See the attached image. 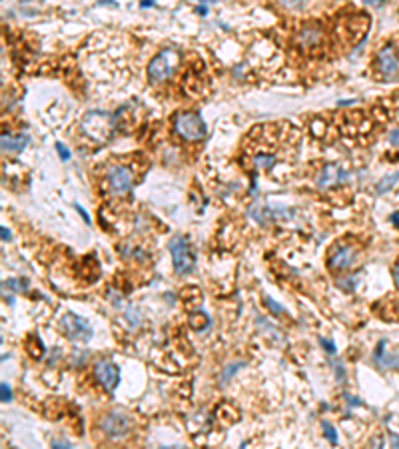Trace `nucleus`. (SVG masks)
<instances>
[{"mask_svg":"<svg viewBox=\"0 0 399 449\" xmlns=\"http://www.w3.org/2000/svg\"><path fill=\"white\" fill-rule=\"evenodd\" d=\"M114 128H116V118L112 114H108V112H98V110H92L84 116L82 120V130L98 140V142H106L110 140L112 134H114Z\"/></svg>","mask_w":399,"mask_h":449,"instance_id":"1","label":"nucleus"},{"mask_svg":"<svg viewBox=\"0 0 399 449\" xmlns=\"http://www.w3.org/2000/svg\"><path fill=\"white\" fill-rule=\"evenodd\" d=\"M178 64H180V52L174 50V48H164L148 64V78H150V82H154V84L164 82L166 78H170L172 74H174V70L178 68Z\"/></svg>","mask_w":399,"mask_h":449,"instance_id":"2","label":"nucleus"},{"mask_svg":"<svg viewBox=\"0 0 399 449\" xmlns=\"http://www.w3.org/2000/svg\"><path fill=\"white\" fill-rule=\"evenodd\" d=\"M174 128L184 140H200L206 136V122L196 112H180L174 118Z\"/></svg>","mask_w":399,"mask_h":449,"instance_id":"3","label":"nucleus"},{"mask_svg":"<svg viewBox=\"0 0 399 449\" xmlns=\"http://www.w3.org/2000/svg\"><path fill=\"white\" fill-rule=\"evenodd\" d=\"M170 254H172L176 274H188L194 268V264H196L194 252H192L188 240L182 238V236H178V238H174L170 242Z\"/></svg>","mask_w":399,"mask_h":449,"instance_id":"4","label":"nucleus"},{"mask_svg":"<svg viewBox=\"0 0 399 449\" xmlns=\"http://www.w3.org/2000/svg\"><path fill=\"white\" fill-rule=\"evenodd\" d=\"M60 331L66 335L68 340H82L88 342L92 338V329L88 325V321L76 314H66L60 320Z\"/></svg>","mask_w":399,"mask_h":449,"instance_id":"5","label":"nucleus"},{"mask_svg":"<svg viewBox=\"0 0 399 449\" xmlns=\"http://www.w3.org/2000/svg\"><path fill=\"white\" fill-rule=\"evenodd\" d=\"M102 429L106 433V437L110 439H122L128 435L130 431V419L120 414V411H112V414H108L104 419H102Z\"/></svg>","mask_w":399,"mask_h":449,"instance_id":"6","label":"nucleus"},{"mask_svg":"<svg viewBox=\"0 0 399 449\" xmlns=\"http://www.w3.org/2000/svg\"><path fill=\"white\" fill-rule=\"evenodd\" d=\"M94 376L96 380L108 389V391H114L118 382H120V369L116 363H112L110 359H100L94 365Z\"/></svg>","mask_w":399,"mask_h":449,"instance_id":"7","label":"nucleus"},{"mask_svg":"<svg viewBox=\"0 0 399 449\" xmlns=\"http://www.w3.org/2000/svg\"><path fill=\"white\" fill-rule=\"evenodd\" d=\"M132 182H134V176L132 172L122 166V164H116L108 170V186H110V190L114 194H126L130 188H132Z\"/></svg>","mask_w":399,"mask_h":449,"instance_id":"8","label":"nucleus"},{"mask_svg":"<svg viewBox=\"0 0 399 449\" xmlns=\"http://www.w3.org/2000/svg\"><path fill=\"white\" fill-rule=\"evenodd\" d=\"M355 259V254L349 246H343V244H336L332 250H330V256H328V264L332 270H338V272H343L347 270Z\"/></svg>","mask_w":399,"mask_h":449,"instance_id":"9","label":"nucleus"},{"mask_svg":"<svg viewBox=\"0 0 399 449\" xmlns=\"http://www.w3.org/2000/svg\"><path fill=\"white\" fill-rule=\"evenodd\" d=\"M345 180H347V172L343 170V166H339V164H328V166H323V170L317 174L315 184L319 186V188H332V186L341 184Z\"/></svg>","mask_w":399,"mask_h":449,"instance_id":"10","label":"nucleus"},{"mask_svg":"<svg viewBox=\"0 0 399 449\" xmlns=\"http://www.w3.org/2000/svg\"><path fill=\"white\" fill-rule=\"evenodd\" d=\"M321 38H323V30L317 24H306L298 34V44L304 50H313L315 46H319Z\"/></svg>","mask_w":399,"mask_h":449,"instance_id":"11","label":"nucleus"},{"mask_svg":"<svg viewBox=\"0 0 399 449\" xmlns=\"http://www.w3.org/2000/svg\"><path fill=\"white\" fill-rule=\"evenodd\" d=\"M397 66H399L397 54H395V50L391 46H385L383 50H379V54H377V68H379V72L383 74L385 78L395 76V74H397Z\"/></svg>","mask_w":399,"mask_h":449,"instance_id":"12","label":"nucleus"},{"mask_svg":"<svg viewBox=\"0 0 399 449\" xmlns=\"http://www.w3.org/2000/svg\"><path fill=\"white\" fill-rule=\"evenodd\" d=\"M26 144H28V136H24V134H20V136L2 134V150L4 152H20V150H24Z\"/></svg>","mask_w":399,"mask_h":449,"instance_id":"13","label":"nucleus"},{"mask_svg":"<svg viewBox=\"0 0 399 449\" xmlns=\"http://www.w3.org/2000/svg\"><path fill=\"white\" fill-rule=\"evenodd\" d=\"M26 350L30 352V355H32L34 359H38V357H42V355H44V346H42V342H40V340H36V335H30V338H28V342H26Z\"/></svg>","mask_w":399,"mask_h":449,"instance_id":"14","label":"nucleus"},{"mask_svg":"<svg viewBox=\"0 0 399 449\" xmlns=\"http://www.w3.org/2000/svg\"><path fill=\"white\" fill-rule=\"evenodd\" d=\"M397 180H399V172H395V174H389V176H385L377 186H375V192L377 194H385L387 190H391L393 186L397 184Z\"/></svg>","mask_w":399,"mask_h":449,"instance_id":"15","label":"nucleus"},{"mask_svg":"<svg viewBox=\"0 0 399 449\" xmlns=\"http://www.w3.org/2000/svg\"><path fill=\"white\" fill-rule=\"evenodd\" d=\"M210 325V318L204 314V312H200V314H196V316H192V327L194 329H206Z\"/></svg>","mask_w":399,"mask_h":449,"instance_id":"16","label":"nucleus"},{"mask_svg":"<svg viewBox=\"0 0 399 449\" xmlns=\"http://www.w3.org/2000/svg\"><path fill=\"white\" fill-rule=\"evenodd\" d=\"M28 286V282L26 280H8V282H4V288H10V291H22L24 288Z\"/></svg>","mask_w":399,"mask_h":449,"instance_id":"17","label":"nucleus"},{"mask_svg":"<svg viewBox=\"0 0 399 449\" xmlns=\"http://www.w3.org/2000/svg\"><path fill=\"white\" fill-rule=\"evenodd\" d=\"M321 427H323V431H325V437L330 439V443H332V445H336V443H338V435H336V429L332 427V423L323 421V423H321Z\"/></svg>","mask_w":399,"mask_h":449,"instance_id":"18","label":"nucleus"},{"mask_svg":"<svg viewBox=\"0 0 399 449\" xmlns=\"http://www.w3.org/2000/svg\"><path fill=\"white\" fill-rule=\"evenodd\" d=\"M264 302L268 304V308L276 314V316H279V314H283V308L281 306H277V302H274V299L270 297V295H264Z\"/></svg>","mask_w":399,"mask_h":449,"instance_id":"19","label":"nucleus"},{"mask_svg":"<svg viewBox=\"0 0 399 449\" xmlns=\"http://www.w3.org/2000/svg\"><path fill=\"white\" fill-rule=\"evenodd\" d=\"M0 397H2L4 403H8V401L12 399V391H10L8 384H2V385H0Z\"/></svg>","mask_w":399,"mask_h":449,"instance_id":"20","label":"nucleus"},{"mask_svg":"<svg viewBox=\"0 0 399 449\" xmlns=\"http://www.w3.org/2000/svg\"><path fill=\"white\" fill-rule=\"evenodd\" d=\"M334 369H336V378H338V382H341V380L345 378V367H343V363L334 361Z\"/></svg>","mask_w":399,"mask_h":449,"instance_id":"21","label":"nucleus"},{"mask_svg":"<svg viewBox=\"0 0 399 449\" xmlns=\"http://www.w3.org/2000/svg\"><path fill=\"white\" fill-rule=\"evenodd\" d=\"M56 150H58V154H60V158L66 162V160H70V152H68V148L62 144V142H58L56 144Z\"/></svg>","mask_w":399,"mask_h":449,"instance_id":"22","label":"nucleus"},{"mask_svg":"<svg viewBox=\"0 0 399 449\" xmlns=\"http://www.w3.org/2000/svg\"><path fill=\"white\" fill-rule=\"evenodd\" d=\"M242 365H244L242 361H240V363H234V365H230V367L226 369V373H224V378H222V382L226 384V382H228V378H230V376H234V373H236V367H242Z\"/></svg>","mask_w":399,"mask_h":449,"instance_id":"23","label":"nucleus"},{"mask_svg":"<svg viewBox=\"0 0 399 449\" xmlns=\"http://www.w3.org/2000/svg\"><path fill=\"white\" fill-rule=\"evenodd\" d=\"M355 282H357V278H355V276H351V278H349V280H345V282H343V280H339V286H341V288L345 286V288L351 291V289H355Z\"/></svg>","mask_w":399,"mask_h":449,"instance_id":"24","label":"nucleus"},{"mask_svg":"<svg viewBox=\"0 0 399 449\" xmlns=\"http://www.w3.org/2000/svg\"><path fill=\"white\" fill-rule=\"evenodd\" d=\"M321 346L330 352V355H334V353H336V344H334L332 340H323V338H321Z\"/></svg>","mask_w":399,"mask_h":449,"instance_id":"25","label":"nucleus"},{"mask_svg":"<svg viewBox=\"0 0 399 449\" xmlns=\"http://www.w3.org/2000/svg\"><path fill=\"white\" fill-rule=\"evenodd\" d=\"M389 142H391L393 146H399V128L391 130V134H389Z\"/></svg>","mask_w":399,"mask_h":449,"instance_id":"26","label":"nucleus"},{"mask_svg":"<svg viewBox=\"0 0 399 449\" xmlns=\"http://www.w3.org/2000/svg\"><path fill=\"white\" fill-rule=\"evenodd\" d=\"M391 274H393V282H395V286H397V289H399V261H397V264L393 266Z\"/></svg>","mask_w":399,"mask_h":449,"instance_id":"27","label":"nucleus"},{"mask_svg":"<svg viewBox=\"0 0 399 449\" xmlns=\"http://www.w3.org/2000/svg\"><path fill=\"white\" fill-rule=\"evenodd\" d=\"M76 210H78V214H80V216H82V218H84L86 222H90V216H88V214L84 212V208H82V206H78V204H76Z\"/></svg>","mask_w":399,"mask_h":449,"instance_id":"28","label":"nucleus"},{"mask_svg":"<svg viewBox=\"0 0 399 449\" xmlns=\"http://www.w3.org/2000/svg\"><path fill=\"white\" fill-rule=\"evenodd\" d=\"M381 445H383V439L381 437H375L373 439V449H381Z\"/></svg>","mask_w":399,"mask_h":449,"instance_id":"29","label":"nucleus"},{"mask_svg":"<svg viewBox=\"0 0 399 449\" xmlns=\"http://www.w3.org/2000/svg\"><path fill=\"white\" fill-rule=\"evenodd\" d=\"M0 232H2V240H4V242H6V240H10V232H8L4 226H2V230H0Z\"/></svg>","mask_w":399,"mask_h":449,"instance_id":"30","label":"nucleus"},{"mask_svg":"<svg viewBox=\"0 0 399 449\" xmlns=\"http://www.w3.org/2000/svg\"><path fill=\"white\" fill-rule=\"evenodd\" d=\"M391 222L395 224V226H399V212H395V214H391Z\"/></svg>","mask_w":399,"mask_h":449,"instance_id":"31","label":"nucleus"},{"mask_svg":"<svg viewBox=\"0 0 399 449\" xmlns=\"http://www.w3.org/2000/svg\"><path fill=\"white\" fill-rule=\"evenodd\" d=\"M54 449H70L68 443H54Z\"/></svg>","mask_w":399,"mask_h":449,"instance_id":"32","label":"nucleus"},{"mask_svg":"<svg viewBox=\"0 0 399 449\" xmlns=\"http://www.w3.org/2000/svg\"><path fill=\"white\" fill-rule=\"evenodd\" d=\"M391 441H393L395 449H399V439H397V435H393V433H391Z\"/></svg>","mask_w":399,"mask_h":449,"instance_id":"33","label":"nucleus"},{"mask_svg":"<svg viewBox=\"0 0 399 449\" xmlns=\"http://www.w3.org/2000/svg\"><path fill=\"white\" fill-rule=\"evenodd\" d=\"M198 12H200V14H206V12H208V8H206V4H202V6H200V8H198Z\"/></svg>","mask_w":399,"mask_h":449,"instance_id":"34","label":"nucleus"},{"mask_svg":"<svg viewBox=\"0 0 399 449\" xmlns=\"http://www.w3.org/2000/svg\"><path fill=\"white\" fill-rule=\"evenodd\" d=\"M148 6H152L150 0H146V2H142V8H148Z\"/></svg>","mask_w":399,"mask_h":449,"instance_id":"35","label":"nucleus"},{"mask_svg":"<svg viewBox=\"0 0 399 449\" xmlns=\"http://www.w3.org/2000/svg\"><path fill=\"white\" fill-rule=\"evenodd\" d=\"M164 449H186V447H180V445H172V447H164Z\"/></svg>","mask_w":399,"mask_h":449,"instance_id":"36","label":"nucleus"}]
</instances>
